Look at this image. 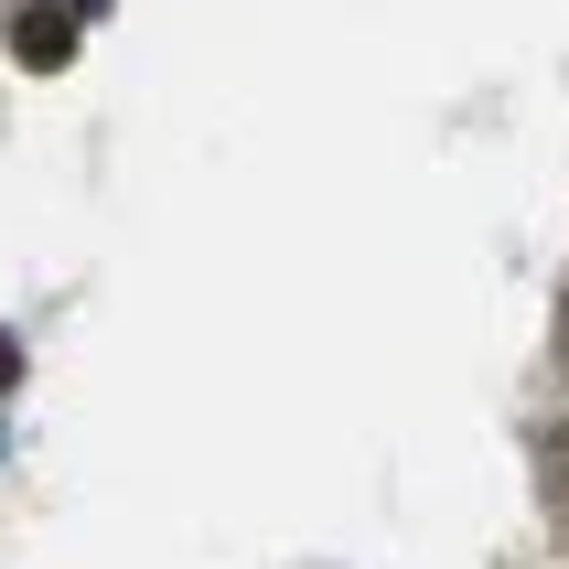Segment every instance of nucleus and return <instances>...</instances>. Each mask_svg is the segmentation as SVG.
<instances>
[{
    "mask_svg": "<svg viewBox=\"0 0 569 569\" xmlns=\"http://www.w3.org/2000/svg\"><path fill=\"white\" fill-rule=\"evenodd\" d=\"M87 11H97V0H32L22 22H11V54H22V64H64V54H76V22H87Z\"/></svg>",
    "mask_w": 569,
    "mask_h": 569,
    "instance_id": "nucleus-1",
    "label": "nucleus"
},
{
    "mask_svg": "<svg viewBox=\"0 0 569 569\" xmlns=\"http://www.w3.org/2000/svg\"><path fill=\"white\" fill-rule=\"evenodd\" d=\"M0 377H22V345H11V333H0Z\"/></svg>",
    "mask_w": 569,
    "mask_h": 569,
    "instance_id": "nucleus-2",
    "label": "nucleus"
}]
</instances>
